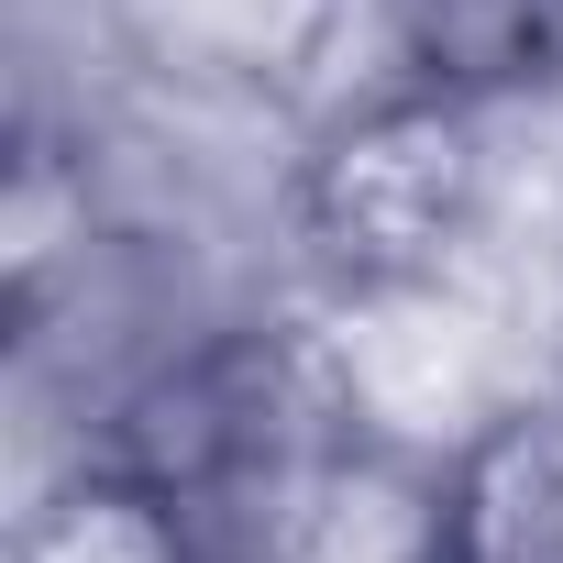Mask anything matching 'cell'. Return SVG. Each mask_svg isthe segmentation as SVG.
I'll use <instances>...</instances> for the list:
<instances>
[{"mask_svg":"<svg viewBox=\"0 0 563 563\" xmlns=\"http://www.w3.org/2000/svg\"><path fill=\"white\" fill-rule=\"evenodd\" d=\"M486 199L497 111L409 78H354V100H332L276 177V232L332 310H398L453 276V254L486 232Z\"/></svg>","mask_w":563,"mask_h":563,"instance_id":"cell-1","label":"cell"},{"mask_svg":"<svg viewBox=\"0 0 563 563\" xmlns=\"http://www.w3.org/2000/svg\"><path fill=\"white\" fill-rule=\"evenodd\" d=\"M365 78H409L475 111L563 89V0H343Z\"/></svg>","mask_w":563,"mask_h":563,"instance_id":"cell-2","label":"cell"},{"mask_svg":"<svg viewBox=\"0 0 563 563\" xmlns=\"http://www.w3.org/2000/svg\"><path fill=\"white\" fill-rule=\"evenodd\" d=\"M442 563H563V387L508 398L442 453Z\"/></svg>","mask_w":563,"mask_h":563,"instance_id":"cell-3","label":"cell"},{"mask_svg":"<svg viewBox=\"0 0 563 563\" xmlns=\"http://www.w3.org/2000/svg\"><path fill=\"white\" fill-rule=\"evenodd\" d=\"M12 563H199V552L177 541V519H166L144 486H122V475L78 464V475L23 519Z\"/></svg>","mask_w":563,"mask_h":563,"instance_id":"cell-4","label":"cell"}]
</instances>
